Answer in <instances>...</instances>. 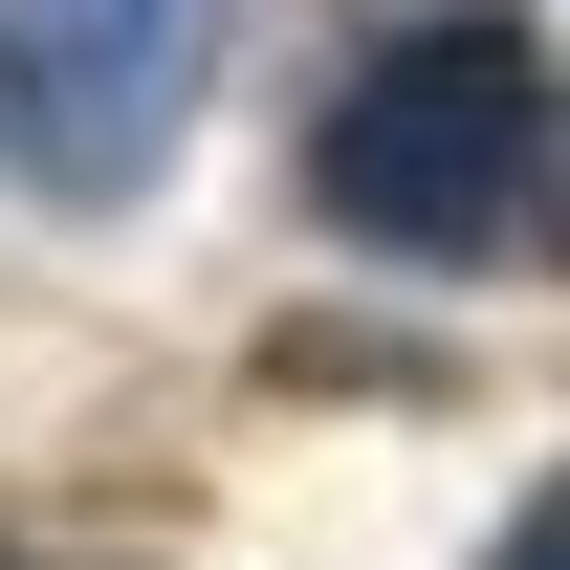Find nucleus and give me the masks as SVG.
<instances>
[{"mask_svg": "<svg viewBox=\"0 0 570 570\" xmlns=\"http://www.w3.org/2000/svg\"><path fill=\"white\" fill-rule=\"evenodd\" d=\"M549 154H570L549 45H527L504 0H439V22H395V45L330 88L307 198L352 219L373 264H504V242H527V198H549Z\"/></svg>", "mask_w": 570, "mask_h": 570, "instance_id": "1", "label": "nucleus"}, {"mask_svg": "<svg viewBox=\"0 0 570 570\" xmlns=\"http://www.w3.org/2000/svg\"><path fill=\"white\" fill-rule=\"evenodd\" d=\"M219 0H0V154L45 198H154V154L198 132Z\"/></svg>", "mask_w": 570, "mask_h": 570, "instance_id": "2", "label": "nucleus"}, {"mask_svg": "<svg viewBox=\"0 0 570 570\" xmlns=\"http://www.w3.org/2000/svg\"><path fill=\"white\" fill-rule=\"evenodd\" d=\"M483 570H570V461H549V483H527V527H504Z\"/></svg>", "mask_w": 570, "mask_h": 570, "instance_id": "3", "label": "nucleus"}]
</instances>
